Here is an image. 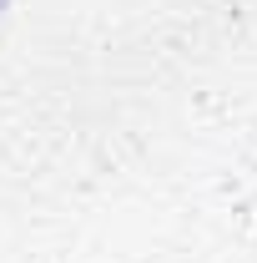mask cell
<instances>
[{
  "label": "cell",
  "mask_w": 257,
  "mask_h": 263,
  "mask_svg": "<svg viewBox=\"0 0 257 263\" xmlns=\"http://www.w3.org/2000/svg\"><path fill=\"white\" fill-rule=\"evenodd\" d=\"M0 5H5V0H0Z\"/></svg>",
  "instance_id": "obj_1"
}]
</instances>
